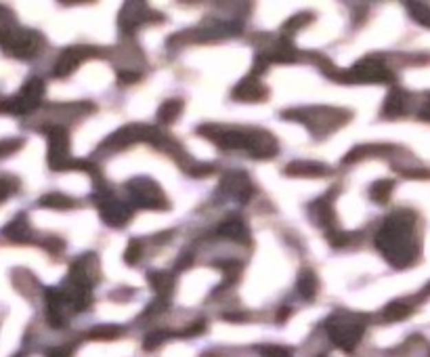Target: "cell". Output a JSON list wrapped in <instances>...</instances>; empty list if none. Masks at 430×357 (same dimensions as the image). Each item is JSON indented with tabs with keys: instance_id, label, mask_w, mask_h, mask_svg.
I'll list each match as a JSON object with an SVG mask.
<instances>
[{
	"instance_id": "obj_1",
	"label": "cell",
	"mask_w": 430,
	"mask_h": 357,
	"mask_svg": "<svg viewBox=\"0 0 430 357\" xmlns=\"http://www.w3.org/2000/svg\"><path fill=\"white\" fill-rule=\"evenodd\" d=\"M200 135L217 143L221 149H241L256 160H271L279 151L277 139L263 129H239V127H219L204 125L197 129Z\"/></svg>"
},
{
	"instance_id": "obj_2",
	"label": "cell",
	"mask_w": 430,
	"mask_h": 357,
	"mask_svg": "<svg viewBox=\"0 0 430 357\" xmlns=\"http://www.w3.org/2000/svg\"><path fill=\"white\" fill-rule=\"evenodd\" d=\"M413 225L416 217L409 210H401L391 215L384 221L382 229L376 235V248L386 257L395 267H407L413 263L418 255V246L413 242Z\"/></svg>"
},
{
	"instance_id": "obj_3",
	"label": "cell",
	"mask_w": 430,
	"mask_h": 357,
	"mask_svg": "<svg viewBox=\"0 0 430 357\" xmlns=\"http://www.w3.org/2000/svg\"><path fill=\"white\" fill-rule=\"evenodd\" d=\"M283 118H290V120H296L300 125H305L315 137H325L332 131H336L338 127L347 125L351 120V113L347 109L340 107H303V109H288L281 113Z\"/></svg>"
},
{
	"instance_id": "obj_4",
	"label": "cell",
	"mask_w": 430,
	"mask_h": 357,
	"mask_svg": "<svg viewBox=\"0 0 430 357\" xmlns=\"http://www.w3.org/2000/svg\"><path fill=\"white\" fill-rule=\"evenodd\" d=\"M47 137H49V166L53 171H72V169H80V171H89L93 175H97V169L91 162H82V160H74L69 153V135L67 129L61 125H53L49 129H45Z\"/></svg>"
},
{
	"instance_id": "obj_5",
	"label": "cell",
	"mask_w": 430,
	"mask_h": 357,
	"mask_svg": "<svg viewBox=\"0 0 430 357\" xmlns=\"http://www.w3.org/2000/svg\"><path fill=\"white\" fill-rule=\"evenodd\" d=\"M365 322H367V317L357 315V313L334 315L327 322V332H330L332 343H336L342 351L351 353L359 345V340L365 332Z\"/></svg>"
},
{
	"instance_id": "obj_6",
	"label": "cell",
	"mask_w": 430,
	"mask_h": 357,
	"mask_svg": "<svg viewBox=\"0 0 430 357\" xmlns=\"http://www.w3.org/2000/svg\"><path fill=\"white\" fill-rule=\"evenodd\" d=\"M338 83H372V85H384V83H393L395 74L384 65L382 59L378 57H365L357 61L351 69H336L332 76Z\"/></svg>"
},
{
	"instance_id": "obj_7",
	"label": "cell",
	"mask_w": 430,
	"mask_h": 357,
	"mask_svg": "<svg viewBox=\"0 0 430 357\" xmlns=\"http://www.w3.org/2000/svg\"><path fill=\"white\" fill-rule=\"evenodd\" d=\"M126 187H128V193H131V197H133V202L141 208H153V210L170 208L162 187L147 177H137L133 181H128Z\"/></svg>"
},
{
	"instance_id": "obj_8",
	"label": "cell",
	"mask_w": 430,
	"mask_h": 357,
	"mask_svg": "<svg viewBox=\"0 0 430 357\" xmlns=\"http://www.w3.org/2000/svg\"><path fill=\"white\" fill-rule=\"evenodd\" d=\"M42 45V36L34 30H21L17 28L15 32H11L5 41H3V49L13 55V57H19V59H32L40 53Z\"/></svg>"
},
{
	"instance_id": "obj_9",
	"label": "cell",
	"mask_w": 430,
	"mask_h": 357,
	"mask_svg": "<svg viewBox=\"0 0 430 357\" xmlns=\"http://www.w3.org/2000/svg\"><path fill=\"white\" fill-rule=\"evenodd\" d=\"M42 95H45V83H42L40 78H32V80L23 85L17 97L5 101V111L17 113V116L30 113L38 107V103L42 101Z\"/></svg>"
},
{
	"instance_id": "obj_10",
	"label": "cell",
	"mask_w": 430,
	"mask_h": 357,
	"mask_svg": "<svg viewBox=\"0 0 430 357\" xmlns=\"http://www.w3.org/2000/svg\"><path fill=\"white\" fill-rule=\"evenodd\" d=\"M99 200H97V208L103 217V221L109 227H124L133 217V206H128L124 202H118L109 195L107 189H97Z\"/></svg>"
},
{
	"instance_id": "obj_11",
	"label": "cell",
	"mask_w": 430,
	"mask_h": 357,
	"mask_svg": "<svg viewBox=\"0 0 430 357\" xmlns=\"http://www.w3.org/2000/svg\"><path fill=\"white\" fill-rule=\"evenodd\" d=\"M99 53L101 51L95 49V47H69V49H65L55 63V76H59V78L69 76L74 69H78L80 63H84L89 57H101Z\"/></svg>"
},
{
	"instance_id": "obj_12",
	"label": "cell",
	"mask_w": 430,
	"mask_h": 357,
	"mask_svg": "<svg viewBox=\"0 0 430 357\" xmlns=\"http://www.w3.org/2000/svg\"><path fill=\"white\" fill-rule=\"evenodd\" d=\"M149 133V127L145 125H128L122 127L120 131H116L114 135H109L105 139V143L101 145V149H126L128 145H135L137 141H145Z\"/></svg>"
},
{
	"instance_id": "obj_13",
	"label": "cell",
	"mask_w": 430,
	"mask_h": 357,
	"mask_svg": "<svg viewBox=\"0 0 430 357\" xmlns=\"http://www.w3.org/2000/svg\"><path fill=\"white\" fill-rule=\"evenodd\" d=\"M221 189L235 197L237 202H248L254 195V183L250 181V177L244 171H231L221 179Z\"/></svg>"
},
{
	"instance_id": "obj_14",
	"label": "cell",
	"mask_w": 430,
	"mask_h": 357,
	"mask_svg": "<svg viewBox=\"0 0 430 357\" xmlns=\"http://www.w3.org/2000/svg\"><path fill=\"white\" fill-rule=\"evenodd\" d=\"M153 15V11L145 5V3H126L124 9L120 11V30L124 34H135L139 25H143L149 17Z\"/></svg>"
},
{
	"instance_id": "obj_15",
	"label": "cell",
	"mask_w": 430,
	"mask_h": 357,
	"mask_svg": "<svg viewBox=\"0 0 430 357\" xmlns=\"http://www.w3.org/2000/svg\"><path fill=\"white\" fill-rule=\"evenodd\" d=\"M231 97L237 101H246V103H258V101H265L269 97V91L261 80H258V76L250 74L233 89Z\"/></svg>"
},
{
	"instance_id": "obj_16",
	"label": "cell",
	"mask_w": 430,
	"mask_h": 357,
	"mask_svg": "<svg viewBox=\"0 0 430 357\" xmlns=\"http://www.w3.org/2000/svg\"><path fill=\"white\" fill-rule=\"evenodd\" d=\"M219 235L227 237L231 242H239V244H250V231H248V225L241 217L237 215H229L217 229Z\"/></svg>"
},
{
	"instance_id": "obj_17",
	"label": "cell",
	"mask_w": 430,
	"mask_h": 357,
	"mask_svg": "<svg viewBox=\"0 0 430 357\" xmlns=\"http://www.w3.org/2000/svg\"><path fill=\"white\" fill-rule=\"evenodd\" d=\"M311 213V219L315 221V225L319 227H334L336 223V213H334V204H332V193L319 197L315 200L309 208Z\"/></svg>"
},
{
	"instance_id": "obj_18",
	"label": "cell",
	"mask_w": 430,
	"mask_h": 357,
	"mask_svg": "<svg viewBox=\"0 0 430 357\" xmlns=\"http://www.w3.org/2000/svg\"><path fill=\"white\" fill-rule=\"evenodd\" d=\"M330 169L319 162H307V160H296L286 166L288 177H325Z\"/></svg>"
},
{
	"instance_id": "obj_19",
	"label": "cell",
	"mask_w": 430,
	"mask_h": 357,
	"mask_svg": "<svg viewBox=\"0 0 430 357\" xmlns=\"http://www.w3.org/2000/svg\"><path fill=\"white\" fill-rule=\"evenodd\" d=\"M407 99H409V95L403 89H393L389 93V97H386V101H384L382 116L384 118H399V116H403L405 109H407Z\"/></svg>"
},
{
	"instance_id": "obj_20",
	"label": "cell",
	"mask_w": 430,
	"mask_h": 357,
	"mask_svg": "<svg viewBox=\"0 0 430 357\" xmlns=\"http://www.w3.org/2000/svg\"><path fill=\"white\" fill-rule=\"evenodd\" d=\"M3 235H7L11 242H28L32 237V229H30V223H28V217L25 215H17L5 229H3Z\"/></svg>"
},
{
	"instance_id": "obj_21",
	"label": "cell",
	"mask_w": 430,
	"mask_h": 357,
	"mask_svg": "<svg viewBox=\"0 0 430 357\" xmlns=\"http://www.w3.org/2000/svg\"><path fill=\"white\" fill-rule=\"evenodd\" d=\"M147 282L151 284V288L160 296H166L172 292V288H175V275H170L166 271H151V273H147Z\"/></svg>"
},
{
	"instance_id": "obj_22",
	"label": "cell",
	"mask_w": 430,
	"mask_h": 357,
	"mask_svg": "<svg viewBox=\"0 0 430 357\" xmlns=\"http://www.w3.org/2000/svg\"><path fill=\"white\" fill-rule=\"evenodd\" d=\"M298 292L305 301H313L317 296V277L311 269H303L298 273Z\"/></svg>"
},
{
	"instance_id": "obj_23",
	"label": "cell",
	"mask_w": 430,
	"mask_h": 357,
	"mask_svg": "<svg viewBox=\"0 0 430 357\" xmlns=\"http://www.w3.org/2000/svg\"><path fill=\"white\" fill-rule=\"evenodd\" d=\"M181 111H183V101L181 99H168L158 109V122L172 125L181 116Z\"/></svg>"
},
{
	"instance_id": "obj_24",
	"label": "cell",
	"mask_w": 430,
	"mask_h": 357,
	"mask_svg": "<svg viewBox=\"0 0 430 357\" xmlns=\"http://www.w3.org/2000/svg\"><path fill=\"white\" fill-rule=\"evenodd\" d=\"M393 189H395V181H391V179H380V181L372 183L369 197H372L376 204H386V202L391 200Z\"/></svg>"
},
{
	"instance_id": "obj_25",
	"label": "cell",
	"mask_w": 430,
	"mask_h": 357,
	"mask_svg": "<svg viewBox=\"0 0 430 357\" xmlns=\"http://www.w3.org/2000/svg\"><path fill=\"white\" fill-rule=\"evenodd\" d=\"M391 147L389 145H359V147H355V149H351L347 155H344V164H355V162H359V160H363V158H372L376 151L378 153H384V151H389Z\"/></svg>"
},
{
	"instance_id": "obj_26",
	"label": "cell",
	"mask_w": 430,
	"mask_h": 357,
	"mask_svg": "<svg viewBox=\"0 0 430 357\" xmlns=\"http://www.w3.org/2000/svg\"><path fill=\"white\" fill-rule=\"evenodd\" d=\"M38 204H40V206H45V208H57V210H63V208H72L76 202L72 200V197H67L65 193L53 191V193L42 195Z\"/></svg>"
},
{
	"instance_id": "obj_27",
	"label": "cell",
	"mask_w": 430,
	"mask_h": 357,
	"mask_svg": "<svg viewBox=\"0 0 430 357\" xmlns=\"http://www.w3.org/2000/svg\"><path fill=\"white\" fill-rule=\"evenodd\" d=\"M17 30V23H15V15L7 9V7H0V43L5 41V38Z\"/></svg>"
},
{
	"instance_id": "obj_28",
	"label": "cell",
	"mask_w": 430,
	"mask_h": 357,
	"mask_svg": "<svg viewBox=\"0 0 430 357\" xmlns=\"http://www.w3.org/2000/svg\"><path fill=\"white\" fill-rule=\"evenodd\" d=\"M409 313H411V309L405 303H391L389 307H384V311H382L384 320H389V322L403 320V317H407Z\"/></svg>"
},
{
	"instance_id": "obj_29",
	"label": "cell",
	"mask_w": 430,
	"mask_h": 357,
	"mask_svg": "<svg viewBox=\"0 0 430 357\" xmlns=\"http://www.w3.org/2000/svg\"><path fill=\"white\" fill-rule=\"evenodd\" d=\"M407 11H409V15H411L416 21H420V23H424V25L430 28V7H428V5H422V3H407Z\"/></svg>"
},
{
	"instance_id": "obj_30",
	"label": "cell",
	"mask_w": 430,
	"mask_h": 357,
	"mask_svg": "<svg viewBox=\"0 0 430 357\" xmlns=\"http://www.w3.org/2000/svg\"><path fill=\"white\" fill-rule=\"evenodd\" d=\"M311 19H313V13H298V15H294L292 19H288L286 23H283V32L286 34H294L298 28H305V25H309L311 23Z\"/></svg>"
},
{
	"instance_id": "obj_31",
	"label": "cell",
	"mask_w": 430,
	"mask_h": 357,
	"mask_svg": "<svg viewBox=\"0 0 430 357\" xmlns=\"http://www.w3.org/2000/svg\"><path fill=\"white\" fill-rule=\"evenodd\" d=\"M353 237H355V233H349V231H338V229L327 231V240H330V244H332V246H338V248L351 244Z\"/></svg>"
},
{
	"instance_id": "obj_32",
	"label": "cell",
	"mask_w": 430,
	"mask_h": 357,
	"mask_svg": "<svg viewBox=\"0 0 430 357\" xmlns=\"http://www.w3.org/2000/svg\"><path fill=\"white\" fill-rule=\"evenodd\" d=\"M141 252H143V244H141L139 240H133L131 244H128L126 252H124V261H126L128 265H135V263L141 259Z\"/></svg>"
},
{
	"instance_id": "obj_33",
	"label": "cell",
	"mask_w": 430,
	"mask_h": 357,
	"mask_svg": "<svg viewBox=\"0 0 430 357\" xmlns=\"http://www.w3.org/2000/svg\"><path fill=\"white\" fill-rule=\"evenodd\" d=\"M23 147V139H0V158H7Z\"/></svg>"
},
{
	"instance_id": "obj_34",
	"label": "cell",
	"mask_w": 430,
	"mask_h": 357,
	"mask_svg": "<svg viewBox=\"0 0 430 357\" xmlns=\"http://www.w3.org/2000/svg\"><path fill=\"white\" fill-rule=\"evenodd\" d=\"M17 179H11V177H3V179H0V202H5L7 200V197L11 195V193H15L17 191Z\"/></svg>"
},
{
	"instance_id": "obj_35",
	"label": "cell",
	"mask_w": 430,
	"mask_h": 357,
	"mask_svg": "<svg viewBox=\"0 0 430 357\" xmlns=\"http://www.w3.org/2000/svg\"><path fill=\"white\" fill-rule=\"evenodd\" d=\"M120 332H122V328H118V326H97L95 330H91V336H93V338H103V340H107V338L118 336Z\"/></svg>"
},
{
	"instance_id": "obj_36",
	"label": "cell",
	"mask_w": 430,
	"mask_h": 357,
	"mask_svg": "<svg viewBox=\"0 0 430 357\" xmlns=\"http://www.w3.org/2000/svg\"><path fill=\"white\" fill-rule=\"evenodd\" d=\"M118 80H120V85H133V83L141 80V74L135 72V69H120Z\"/></svg>"
},
{
	"instance_id": "obj_37",
	"label": "cell",
	"mask_w": 430,
	"mask_h": 357,
	"mask_svg": "<svg viewBox=\"0 0 430 357\" xmlns=\"http://www.w3.org/2000/svg\"><path fill=\"white\" fill-rule=\"evenodd\" d=\"M263 355L265 357H292V353L286 347H277V345L263 347Z\"/></svg>"
},
{
	"instance_id": "obj_38",
	"label": "cell",
	"mask_w": 430,
	"mask_h": 357,
	"mask_svg": "<svg viewBox=\"0 0 430 357\" xmlns=\"http://www.w3.org/2000/svg\"><path fill=\"white\" fill-rule=\"evenodd\" d=\"M166 332H151L145 336V349H155L162 340H166Z\"/></svg>"
},
{
	"instance_id": "obj_39",
	"label": "cell",
	"mask_w": 430,
	"mask_h": 357,
	"mask_svg": "<svg viewBox=\"0 0 430 357\" xmlns=\"http://www.w3.org/2000/svg\"><path fill=\"white\" fill-rule=\"evenodd\" d=\"M72 351H74V349H72L69 345H67V347L61 345V347L49 349V351H47V357H72Z\"/></svg>"
}]
</instances>
